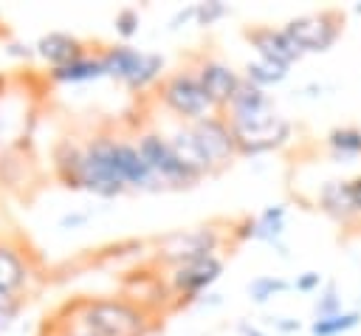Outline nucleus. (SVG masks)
I'll use <instances>...</instances> for the list:
<instances>
[{"label": "nucleus", "mask_w": 361, "mask_h": 336, "mask_svg": "<svg viewBox=\"0 0 361 336\" xmlns=\"http://www.w3.org/2000/svg\"><path fill=\"white\" fill-rule=\"evenodd\" d=\"M240 333H243V336H268L265 330H259V328H254V325H248V322H240Z\"/></svg>", "instance_id": "obj_33"}, {"label": "nucleus", "mask_w": 361, "mask_h": 336, "mask_svg": "<svg viewBox=\"0 0 361 336\" xmlns=\"http://www.w3.org/2000/svg\"><path fill=\"white\" fill-rule=\"evenodd\" d=\"M107 76L118 79L130 90H144L155 82H161L166 59L155 51H138L133 45H110L102 51Z\"/></svg>", "instance_id": "obj_6"}, {"label": "nucleus", "mask_w": 361, "mask_h": 336, "mask_svg": "<svg viewBox=\"0 0 361 336\" xmlns=\"http://www.w3.org/2000/svg\"><path fill=\"white\" fill-rule=\"evenodd\" d=\"M344 311V299L338 294V285L336 282H327L319 296L313 299V316L316 319H324V316H333V313H341Z\"/></svg>", "instance_id": "obj_25"}, {"label": "nucleus", "mask_w": 361, "mask_h": 336, "mask_svg": "<svg viewBox=\"0 0 361 336\" xmlns=\"http://www.w3.org/2000/svg\"><path fill=\"white\" fill-rule=\"evenodd\" d=\"M135 144H138L144 161L149 164V169H152V175H155V181H158L161 189H183V186H195L197 181H203L175 152V147L169 144L166 133H161V130H144V133H138Z\"/></svg>", "instance_id": "obj_5"}, {"label": "nucleus", "mask_w": 361, "mask_h": 336, "mask_svg": "<svg viewBox=\"0 0 361 336\" xmlns=\"http://www.w3.org/2000/svg\"><path fill=\"white\" fill-rule=\"evenodd\" d=\"M220 113L237 136L240 155H262L279 150L293 136V124L276 110L274 99L248 79H243V85Z\"/></svg>", "instance_id": "obj_1"}, {"label": "nucleus", "mask_w": 361, "mask_h": 336, "mask_svg": "<svg viewBox=\"0 0 361 336\" xmlns=\"http://www.w3.org/2000/svg\"><path fill=\"white\" fill-rule=\"evenodd\" d=\"M20 308H23V296H20V294H11V291H3V288H0V330L11 328V322L17 319Z\"/></svg>", "instance_id": "obj_28"}, {"label": "nucleus", "mask_w": 361, "mask_h": 336, "mask_svg": "<svg viewBox=\"0 0 361 336\" xmlns=\"http://www.w3.org/2000/svg\"><path fill=\"white\" fill-rule=\"evenodd\" d=\"M271 325H274V330H279L285 336H293V333L302 330V322L299 319H290V316H271Z\"/></svg>", "instance_id": "obj_30"}, {"label": "nucleus", "mask_w": 361, "mask_h": 336, "mask_svg": "<svg viewBox=\"0 0 361 336\" xmlns=\"http://www.w3.org/2000/svg\"><path fill=\"white\" fill-rule=\"evenodd\" d=\"M285 206L282 203H274V206H265L257 217H254V240H265V243H276L285 232Z\"/></svg>", "instance_id": "obj_21"}, {"label": "nucleus", "mask_w": 361, "mask_h": 336, "mask_svg": "<svg viewBox=\"0 0 361 336\" xmlns=\"http://www.w3.org/2000/svg\"><path fill=\"white\" fill-rule=\"evenodd\" d=\"M76 319L93 336H147L152 330V313L141 302L118 299V296H96L79 299Z\"/></svg>", "instance_id": "obj_2"}, {"label": "nucleus", "mask_w": 361, "mask_h": 336, "mask_svg": "<svg viewBox=\"0 0 361 336\" xmlns=\"http://www.w3.org/2000/svg\"><path fill=\"white\" fill-rule=\"evenodd\" d=\"M113 25H116V34H121L124 40L135 37V34H138V25H141V14H138V8H133V6L118 8L116 17H113Z\"/></svg>", "instance_id": "obj_26"}, {"label": "nucleus", "mask_w": 361, "mask_h": 336, "mask_svg": "<svg viewBox=\"0 0 361 336\" xmlns=\"http://www.w3.org/2000/svg\"><path fill=\"white\" fill-rule=\"evenodd\" d=\"M316 203H319V209H322L333 223H338V226H344V229L361 223V215H358L355 200H353L350 178H333V181H324V184L319 186Z\"/></svg>", "instance_id": "obj_13"}, {"label": "nucleus", "mask_w": 361, "mask_h": 336, "mask_svg": "<svg viewBox=\"0 0 361 336\" xmlns=\"http://www.w3.org/2000/svg\"><path fill=\"white\" fill-rule=\"evenodd\" d=\"M6 51H8L11 56H23V59H28V56H34V54H37L31 45H25V42H17V40H11Z\"/></svg>", "instance_id": "obj_31"}, {"label": "nucleus", "mask_w": 361, "mask_h": 336, "mask_svg": "<svg viewBox=\"0 0 361 336\" xmlns=\"http://www.w3.org/2000/svg\"><path fill=\"white\" fill-rule=\"evenodd\" d=\"M158 102L172 113L178 116V121H200L212 113H220L214 107V102L209 99L206 88L200 85L197 73L192 65L186 68H178V71H169L161 76L158 82Z\"/></svg>", "instance_id": "obj_3"}, {"label": "nucleus", "mask_w": 361, "mask_h": 336, "mask_svg": "<svg viewBox=\"0 0 361 336\" xmlns=\"http://www.w3.org/2000/svg\"><path fill=\"white\" fill-rule=\"evenodd\" d=\"M245 40L251 42V48L257 51L259 59L279 62L285 68H290L293 62L302 59L299 48L293 45V40L285 34L282 25H251V28H245Z\"/></svg>", "instance_id": "obj_12"}, {"label": "nucleus", "mask_w": 361, "mask_h": 336, "mask_svg": "<svg viewBox=\"0 0 361 336\" xmlns=\"http://www.w3.org/2000/svg\"><path fill=\"white\" fill-rule=\"evenodd\" d=\"M220 243H223V234L214 226H195V229L169 234L158 246V260L175 268V265H183V263H192V260L217 254L220 251Z\"/></svg>", "instance_id": "obj_8"}, {"label": "nucleus", "mask_w": 361, "mask_h": 336, "mask_svg": "<svg viewBox=\"0 0 361 336\" xmlns=\"http://www.w3.org/2000/svg\"><path fill=\"white\" fill-rule=\"evenodd\" d=\"M85 164H82V189L96 192L102 198H113L127 192V181L118 169L116 158V136L99 133L85 144Z\"/></svg>", "instance_id": "obj_4"}, {"label": "nucleus", "mask_w": 361, "mask_h": 336, "mask_svg": "<svg viewBox=\"0 0 361 336\" xmlns=\"http://www.w3.org/2000/svg\"><path fill=\"white\" fill-rule=\"evenodd\" d=\"M99 76H107L102 54H82L59 68H51L54 82H87V79H99Z\"/></svg>", "instance_id": "obj_18"}, {"label": "nucleus", "mask_w": 361, "mask_h": 336, "mask_svg": "<svg viewBox=\"0 0 361 336\" xmlns=\"http://www.w3.org/2000/svg\"><path fill=\"white\" fill-rule=\"evenodd\" d=\"M82 164H85V147H79L71 138H62L54 147V172L68 189H82Z\"/></svg>", "instance_id": "obj_16"}, {"label": "nucleus", "mask_w": 361, "mask_h": 336, "mask_svg": "<svg viewBox=\"0 0 361 336\" xmlns=\"http://www.w3.org/2000/svg\"><path fill=\"white\" fill-rule=\"evenodd\" d=\"M324 147L336 161H358L361 158V127L338 124L324 136Z\"/></svg>", "instance_id": "obj_19"}, {"label": "nucleus", "mask_w": 361, "mask_h": 336, "mask_svg": "<svg viewBox=\"0 0 361 336\" xmlns=\"http://www.w3.org/2000/svg\"><path fill=\"white\" fill-rule=\"evenodd\" d=\"M28 263L23 260V254L14 246L0 243V288L20 294V288L28 282Z\"/></svg>", "instance_id": "obj_20"}, {"label": "nucleus", "mask_w": 361, "mask_h": 336, "mask_svg": "<svg viewBox=\"0 0 361 336\" xmlns=\"http://www.w3.org/2000/svg\"><path fill=\"white\" fill-rule=\"evenodd\" d=\"M220 274H223V257L220 254H209V257L175 265L172 274H169V288L180 299H195L206 288H212Z\"/></svg>", "instance_id": "obj_11"}, {"label": "nucleus", "mask_w": 361, "mask_h": 336, "mask_svg": "<svg viewBox=\"0 0 361 336\" xmlns=\"http://www.w3.org/2000/svg\"><path fill=\"white\" fill-rule=\"evenodd\" d=\"M166 138H169V144L175 147V152H178L200 178L212 175V167L206 164V158H203V152H200V147H197V138H195L189 121H178V124L166 133Z\"/></svg>", "instance_id": "obj_17"}, {"label": "nucleus", "mask_w": 361, "mask_h": 336, "mask_svg": "<svg viewBox=\"0 0 361 336\" xmlns=\"http://www.w3.org/2000/svg\"><path fill=\"white\" fill-rule=\"evenodd\" d=\"M282 28L293 40V45L299 48L302 56L305 54H324L338 42V37L344 31V14L338 8H319V11L290 17Z\"/></svg>", "instance_id": "obj_7"}, {"label": "nucleus", "mask_w": 361, "mask_h": 336, "mask_svg": "<svg viewBox=\"0 0 361 336\" xmlns=\"http://www.w3.org/2000/svg\"><path fill=\"white\" fill-rule=\"evenodd\" d=\"M350 189H353V200H355V209H358V215H361V175L350 178Z\"/></svg>", "instance_id": "obj_32"}, {"label": "nucleus", "mask_w": 361, "mask_h": 336, "mask_svg": "<svg viewBox=\"0 0 361 336\" xmlns=\"http://www.w3.org/2000/svg\"><path fill=\"white\" fill-rule=\"evenodd\" d=\"M288 71L290 68H285V65H279V62H268V59H251V62H245V68H243V79H248L251 85H257V88H271V85H279L285 76H288Z\"/></svg>", "instance_id": "obj_23"}, {"label": "nucleus", "mask_w": 361, "mask_h": 336, "mask_svg": "<svg viewBox=\"0 0 361 336\" xmlns=\"http://www.w3.org/2000/svg\"><path fill=\"white\" fill-rule=\"evenodd\" d=\"M34 51H37L51 68H59V65H65V62H71V59L87 54L85 45H82V40H76L73 34H65V31H48V34H42V37L37 40Z\"/></svg>", "instance_id": "obj_15"}, {"label": "nucleus", "mask_w": 361, "mask_h": 336, "mask_svg": "<svg viewBox=\"0 0 361 336\" xmlns=\"http://www.w3.org/2000/svg\"><path fill=\"white\" fill-rule=\"evenodd\" d=\"M293 288L302 291V294H319L324 288V277L319 271H305V274H299L293 280Z\"/></svg>", "instance_id": "obj_29"}, {"label": "nucleus", "mask_w": 361, "mask_h": 336, "mask_svg": "<svg viewBox=\"0 0 361 336\" xmlns=\"http://www.w3.org/2000/svg\"><path fill=\"white\" fill-rule=\"evenodd\" d=\"M192 133L197 138V147L206 158V164L214 169L226 167L231 158L240 155V147H237V136L231 130V124L226 121L223 113H212L200 121H192Z\"/></svg>", "instance_id": "obj_9"}, {"label": "nucleus", "mask_w": 361, "mask_h": 336, "mask_svg": "<svg viewBox=\"0 0 361 336\" xmlns=\"http://www.w3.org/2000/svg\"><path fill=\"white\" fill-rule=\"evenodd\" d=\"M39 336H54V333H51V330H48L45 325H42V330H39Z\"/></svg>", "instance_id": "obj_34"}, {"label": "nucleus", "mask_w": 361, "mask_h": 336, "mask_svg": "<svg viewBox=\"0 0 361 336\" xmlns=\"http://www.w3.org/2000/svg\"><path fill=\"white\" fill-rule=\"evenodd\" d=\"M192 68H195L200 85L206 88V93H209V99L214 102L217 110H223V107L231 102V96L237 93V88L243 85V73H240L231 62H226V59H220V56L200 54Z\"/></svg>", "instance_id": "obj_10"}, {"label": "nucleus", "mask_w": 361, "mask_h": 336, "mask_svg": "<svg viewBox=\"0 0 361 336\" xmlns=\"http://www.w3.org/2000/svg\"><path fill=\"white\" fill-rule=\"evenodd\" d=\"M358 325H361V311L358 308H344L341 313H333V316H324V319H313L310 322V333L313 336H341V333H350Z\"/></svg>", "instance_id": "obj_22"}, {"label": "nucleus", "mask_w": 361, "mask_h": 336, "mask_svg": "<svg viewBox=\"0 0 361 336\" xmlns=\"http://www.w3.org/2000/svg\"><path fill=\"white\" fill-rule=\"evenodd\" d=\"M116 158H118V169L127 181V189H161L135 141L116 136Z\"/></svg>", "instance_id": "obj_14"}, {"label": "nucleus", "mask_w": 361, "mask_h": 336, "mask_svg": "<svg viewBox=\"0 0 361 336\" xmlns=\"http://www.w3.org/2000/svg\"><path fill=\"white\" fill-rule=\"evenodd\" d=\"M228 14V6L223 0H209V3H195V23L197 25H214L220 17Z\"/></svg>", "instance_id": "obj_27"}, {"label": "nucleus", "mask_w": 361, "mask_h": 336, "mask_svg": "<svg viewBox=\"0 0 361 336\" xmlns=\"http://www.w3.org/2000/svg\"><path fill=\"white\" fill-rule=\"evenodd\" d=\"M288 288H293V282H288V280H282V277H274V274H259V277H254V280L248 282V296L262 305V302H268L271 296L285 294Z\"/></svg>", "instance_id": "obj_24"}]
</instances>
